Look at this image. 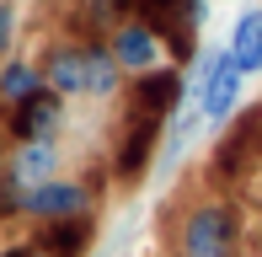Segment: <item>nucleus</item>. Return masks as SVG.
Here are the masks:
<instances>
[{
    "mask_svg": "<svg viewBox=\"0 0 262 257\" xmlns=\"http://www.w3.org/2000/svg\"><path fill=\"white\" fill-rule=\"evenodd\" d=\"M235 230H241V220H235L230 204H198L182 225V252L187 257H230Z\"/></svg>",
    "mask_w": 262,
    "mask_h": 257,
    "instance_id": "obj_1",
    "label": "nucleus"
},
{
    "mask_svg": "<svg viewBox=\"0 0 262 257\" xmlns=\"http://www.w3.org/2000/svg\"><path fill=\"white\" fill-rule=\"evenodd\" d=\"M21 204V215H32V220H70V215H86V204H91V188L86 182H70V177H49V182H38V188H27L16 198Z\"/></svg>",
    "mask_w": 262,
    "mask_h": 257,
    "instance_id": "obj_2",
    "label": "nucleus"
},
{
    "mask_svg": "<svg viewBox=\"0 0 262 257\" xmlns=\"http://www.w3.org/2000/svg\"><path fill=\"white\" fill-rule=\"evenodd\" d=\"M257 161H262V108H246L235 118V128L225 134L220 156H214V172L220 177H246Z\"/></svg>",
    "mask_w": 262,
    "mask_h": 257,
    "instance_id": "obj_3",
    "label": "nucleus"
},
{
    "mask_svg": "<svg viewBox=\"0 0 262 257\" xmlns=\"http://www.w3.org/2000/svg\"><path fill=\"white\" fill-rule=\"evenodd\" d=\"M113 59L128 70V75H145V70H156L161 65V54H166V43H161V32L150 27V22H139V16H128V22H118L113 27Z\"/></svg>",
    "mask_w": 262,
    "mask_h": 257,
    "instance_id": "obj_4",
    "label": "nucleus"
},
{
    "mask_svg": "<svg viewBox=\"0 0 262 257\" xmlns=\"http://www.w3.org/2000/svg\"><path fill=\"white\" fill-rule=\"evenodd\" d=\"M241 80H246V70L230 59V54H214L209 70H204V86H198V108H204V118L214 123H225L235 113V102H241Z\"/></svg>",
    "mask_w": 262,
    "mask_h": 257,
    "instance_id": "obj_5",
    "label": "nucleus"
},
{
    "mask_svg": "<svg viewBox=\"0 0 262 257\" xmlns=\"http://www.w3.org/2000/svg\"><path fill=\"white\" fill-rule=\"evenodd\" d=\"M161 123L166 118H150V113H134V118H128V134L118 139V161H113L123 182H139V177H145L150 156H156V145H161Z\"/></svg>",
    "mask_w": 262,
    "mask_h": 257,
    "instance_id": "obj_6",
    "label": "nucleus"
},
{
    "mask_svg": "<svg viewBox=\"0 0 262 257\" xmlns=\"http://www.w3.org/2000/svg\"><path fill=\"white\" fill-rule=\"evenodd\" d=\"M59 118H64V97L43 86L38 97H27L21 108H11V134H16V145L21 139H54Z\"/></svg>",
    "mask_w": 262,
    "mask_h": 257,
    "instance_id": "obj_7",
    "label": "nucleus"
},
{
    "mask_svg": "<svg viewBox=\"0 0 262 257\" xmlns=\"http://www.w3.org/2000/svg\"><path fill=\"white\" fill-rule=\"evenodd\" d=\"M182 70H145L139 75V91H134V113H150V118H171L177 102H182Z\"/></svg>",
    "mask_w": 262,
    "mask_h": 257,
    "instance_id": "obj_8",
    "label": "nucleus"
},
{
    "mask_svg": "<svg viewBox=\"0 0 262 257\" xmlns=\"http://www.w3.org/2000/svg\"><path fill=\"white\" fill-rule=\"evenodd\" d=\"M38 70H43V86L49 91H59V97H86V49L54 43L49 59H43Z\"/></svg>",
    "mask_w": 262,
    "mask_h": 257,
    "instance_id": "obj_9",
    "label": "nucleus"
},
{
    "mask_svg": "<svg viewBox=\"0 0 262 257\" xmlns=\"http://www.w3.org/2000/svg\"><path fill=\"white\" fill-rule=\"evenodd\" d=\"M54 166H59V150H54V139H21V145H16V161H11V177H6V182H16V188L27 193V188H38V182H49V177H54Z\"/></svg>",
    "mask_w": 262,
    "mask_h": 257,
    "instance_id": "obj_10",
    "label": "nucleus"
},
{
    "mask_svg": "<svg viewBox=\"0 0 262 257\" xmlns=\"http://www.w3.org/2000/svg\"><path fill=\"white\" fill-rule=\"evenodd\" d=\"M225 54H230V59L241 65L246 75H257V70H262V11H246V16L235 22L230 49H225Z\"/></svg>",
    "mask_w": 262,
    "mask_h": 257,
    "instance_id": "obj_11",
    "label": "nucleus"
},
{
    "mask_svg": "<svg viewBox=\"0 0 262 257\" xmlns=\"http://www.w3.org/2000/svg\"><path fill=\"white\" fill-rule=\"evenodd\" d=\"M80 49H86V97H113L123 65L113 59V49H107V43H80Z\"/></svg>",
    "mask_w": 262,
    "mask_h": 257,
    "instance_id": "obj_12",
    "label": "nucleus"
},
{
    "mask_svg": "<svg viewBox=\"0 0 262 257\" xmlns=\"http://www.w3.org/2000/svg\"><path fill=\"white\" fill-rule=\"evenodd\" d=\"M91 220L86 215H70V220H49V236H43V247H49L54 257H75V252H86L91 247Z\"/></svg>",
    "mask_w": 262,
    "mask_h": 257,
    "instance_id": "obj_13",
    "label": "nucleus"
},
{
    "mask_svg": "<svg viewBox=\"0 0 262 257\" xmlns=\"http://www.w3.org/2000/svg\"><path fill=\"white\" fill-rule=\"evenodd\" d=\"M43 91V70L27 65V59H11L6 70H0V102L6 108H21L27 97H38Z\"/></svg>",
    "mask_w": 262,
    "mask_h": 257,
    "instance_id": "obj_14",
    "label": "nucleus"
},
{
    "mask_svg": "<svg viewBox=\"0 0 262 257\" xmlns=\"http://www.w3.org/2000/svg\"><path fill=\"white\" fill-rule=\"evenodd\" d=\"M91 16L97 22H128V16H139V0H97Z\"/></svg>",
    "mask_w": 262,
    "mask_h": 257,
    "instance_id": "obj_15",
    "label": "nucleus"
},
{
    "mask_svg": "<svg viewBox=\"0 0 262 257\" xmlns=\"http://www.w3.org/2000/svg\"><path fill=\"white\" fill-rule=\"evenodd\" d=\"M11 22H16V11L0 0V49H11Z\"/></svg>",
    "mask_w": 262,
    "mask_h": 257,
    "instance_id": "obj_16",
    "label": "nucleus"
},
{
    "mask_svg": "<svg viewBox=\"0 0 262 257\" xmlns=\"http://www.w3.org/2000/svg\"><path fill=\"white\" fill-rule=\"evenodd\" d=\"M6 257H54V252H49V247L38 241V247H16V252H6Z\"/></svg>",
    "mask_w": 262,
    "mask_h": 257,
    "instance_id": "obj_17",
    "label": "nucleus"
},
{
    "mask_svg": "<svg viewBox=\"0 0 262 257\" xmlns=\"http://www.w3.org/2000/svg\"><path fill=\"white\" fill-rule=\"evenodd\" d=\"M0 182H6V177H0Z\"/></svg>",
    "mask_w": 262,
    "mask_h": 257,
    "instance_id": "obj_18",
    "label": "nucleus"
},
{
    "mask_svg": "<svg viewBox=\"0 0 262 257\" xmlns=\"http://www.w3.org/2000/svg\"><path fill=\"white\" fill-rule=\"evenodd\" d=\"M182 257H187V252H182Z\"/></svg>",
    "mask_w": 262,
    "mask_h": 257,
    "instance_id": "obj_19",
    "label": "nucleus"
}]
</instances>
